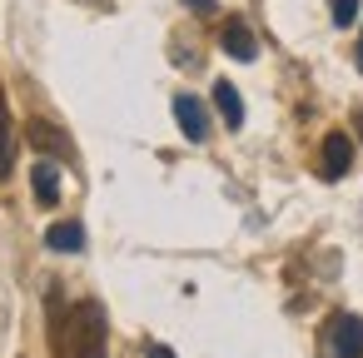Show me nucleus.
I'll return each mask as SVG.
<instances>
[{
  "label": "nucleus",
  "mask_w": 363,
  "mask_h": 358,
  "mask_svg": "<svg viewBox=\"0 0 363 358\" xmlns=\"http://www.w3.org/2000/svg\"><path fill=\"white\" fill-rule=\"evenodd\" d=\"M105 338H110L105 303L75 298L55 328V358H105Z\"/></svg>",
  "instance_id": "obj_1"
},
{
  "label": "nucleus",
  "mask_w": 363,
  "mask_h": 358,
  "mask_svg": "<svg viewBox=\"0 0 363 358\" xmlns=\"http://www.w3.org/2000/svg\"><path fill=\"white\" fill-rule=\"evenodd\" d=\"M174 120H179V130H184V140H209V115H204V105L194 100V95H174Z\"/></svg>",
  "instance_id": "obj_2"
},
{
  "label": "nucleus",
  "mask_w": 363,
  "mask_h": 358,
  "mask_svg": "<svg viewBox=\"0 0 363 358\" xmlns=\"http://www.w3.org/2000/svg\"><path fill=\"white\" fill-rule=\"evenodd\" d=\"M348 164H353V140H348L343 130H333V135L323 140V179H343Z\"/></svg>",
  "instance_id": "obj_3"
},
{
  "label": "nucleus",
  "mask_w": 363,
  "mask_h": 358,
  "mask_svg": "<svg viewBox=\"0 0 363 358\" xmlns=\"http://www.w3.org/2000/svg\"><path fill=\"white\" fill-rule=\"evenodd\" d=\"M333 353L338 358H363V318H353V313L333 318Z\"/></svg>",
  "instance_id": "obj_4"
},
{
  "label": "nucleus",
  "mask_w": 363,
  "mask_h": 358,
  "mask_svg": "<svg viewBox=\"0 0 363 358\" xmlns=\"http://www.w3.org/2000/svg\"><path fill=\"white\" fill-rule=\"evenodd\" d=\"M16 169V130H11V105L0 95V179H11Z\"/></svg>",
  "instance_id": "obj_5"
},
{
  "label": "nucleus",
  "mask_w": 363,
  "mask_h": 358,
  "mask_svg": "<svg viewBox=\"0 0 363 358\" xmlns=\"http://www.w3.org/2000/svg\"><path fill=\"white\" fill-rule=\"evenodd\" d=\"M214 105H219V115H224V125H229V130H239V125H244V100H239V90H234L229 80H219V85H214Z\"/></svg>",
  "instance_id": "obj_6"
},
{
  "label": "nucleus",
  "mask_w": 363,
  "mask_h": 358,
  "mask_svg": "<svg viewBox=\"0 0 363 358\" xmlns=\"http://www.w3.org/2000/svg\"><path fill=\"white\" fill-rule=\"evenodd\" d=\"M45 244H50L55 254H80V249H85V229H80V224H50V229H45Z\"/></svg>",
  "instance_id": "obj_7"
},
{
  "label": "nucleus",
  "mask_w": 363,
  "mask_h": 358,
  "mask_svg": "<svg viewBox=\"0 0 363 358\" xmlns=\"http://www.w3.org/2000/svg\"><path fill=\"white\" fill-rule=\"evenodd\" d=\"M224 50H229L234 60H254V50H259V45H254V35H249V26H244V21H229V26H224Z\"/></svg>",
  "instance_id": "obj_8"
},
{
  "label": "nucleus",
  "mask_w": 363,
  "mask_h": 358,
  "mask_svg": "<svg viewBox=\"0 0 363 358\" xmlns=\"http://www.w3.org/2000/svg\"><path fill=\"white\" fill-rule=\"evenodd\" d=\"M30 179H35V199L50 209V204L60 199V174H55V164H35V174H30Z\"/></svg>",
  "instance_id": "obj_9"
},
{
  "label": "nucleus",
  "mask_w": 363,
  "mask_h": 358,
  "mask_svg": "<svg viewBox=\"0 0 363 358\" xmlns=\"http://www.w3.org/2000/svg\"><path fill=\"white\" fill-rule=\"evenodd\" d=\"M30 135H35V145H45V150H55V155L65 150V135L50 130V125H30Z\"/></svg>",
  "instance_id": "obj_10"
},
{
  "label": "nucleus",
  "mask_w": 363,
  "mask_h": 358,
  "mask_svg": "<svg viewBox=\"0 0 363 358\" xmlns=\"http://www.w3.org/2000/svg\"><path fill=\"white\" fill-rule=\"evenodd\" d=\"M358 21V0H333V26H353Z\"/></svg>",
  "instance_id": "obj_11"
},
{
  "label": "nucleus",
  "mask_w": 363,
  "mask_h": 358,
  "mask_svg": "<svg viewBox=\"0 0 363 358\" xmlns=\"http://www.w3.org/2000/svg\"><path fill=\"white\" fill-rule=\"evenodd\" d=\"M150 358H174V353H169L164 343H150Z\"/></svg>",
  "instance_id": "obj_12"
},
{
  "label": "nucleus",
  "mask_w": 363,
  "mask_h": 358,
  "mask_svg": "<svg viewBox=\"0 0 363 358\" xmlns=\"http://www.w3.org/2000/svg\"><path fill=\"white\" fill-rule=\"evenodd\" d=\"M184 6H194V11H204V16H209V11H214V0H184Z\"/></svg>",
  "instance_id": "obj_13"
},
{
  "label": "nucleus",
  "mask_w": 363,
  "mask_h": 358,
  "mask_svg": "<svg viewBox=\"0 0 363 358\" xmlns=\"http://www.w3.org/2000/svg\"><path fill=\"white\" fill-rule=\"evenodd\" d=\"M353 130H358V135H363V110H358V115H353Z\"/></svg>",
  "instance_id": "obj_14"
},
{
  "label": "nucleus",
  "mask_w": 363,
  "mask_h": 358,
  "mask_svg": "<svg viewBox=\"0 0 363 358\" xmlns=\"http://www.w3.org/2000/svg\"><path fill=\"white\" fill-rule=\"evenodd\" d=\"M358 70H363V35H358Z\"/></svg>",
  "instance_id": "obj_15"
}]
</instances>
